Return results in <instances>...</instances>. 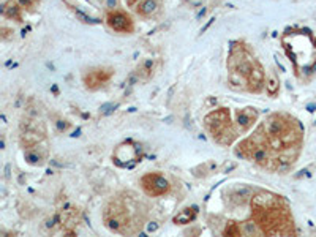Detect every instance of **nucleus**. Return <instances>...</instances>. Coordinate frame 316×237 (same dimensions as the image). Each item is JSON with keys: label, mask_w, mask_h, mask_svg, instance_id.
I'll use <instances>...</instances> for the list:
<instances>
[{"label": "nucleus", "mask_w": 316, "mask_h": 237, "mask_svg": "<svg viewBox=\"0 0 316 237\" xmlns=\"http://www.w3.org/2000/svg\"><path fill=\"white\" fill-rule=\"evenodd\" d=\"M154 63H155V62L152 60V59L144 60V62L138 67V70H136V76L141 78V79H149V78L152 76V73H154Z\"/></svg>", "instance_id": "16"}, {"label": "nucleus", "mask_w": 316, "mask_h": 237, "mask_svg": "<svg viewBox=\"0 0 316 237\" xmlns=\"http://www.w3.org/2000/svg\"><path fill=\"white\" fill-rule=\"evenodd\" d=\"M117 4H119V0H106V7L110 10H116Z\"/></svg>", "instance_id": "21"}, {"label": "nucleus", "mask_w": 316, "mask_h": 237, "mask_svg": "<svg viewBox=\"0 0 316 237\" xmlns=\"http://www.w3.org/2000/svg\"><path fill=\"white\" fill-rule=\"evenodd\" d=\"M104 224L113 232H132L130 224H133V215L122 199L111 201L104 209Z\"/></svg>", "instance_id": "4"}, {"label": "nucleus", "mask_w": 316, "mask_h": 237, "mask_svg": "<svg viewBox=\"0 0 316 237\" xmlns=\"http://www.w3.org/2000/svg\"><path fill=\"white\" fill-rule=\"evenodd\" d=\"M196 215H198V207H194V206L185 207L176 215V217H174V223L176 224H188L196 218Z\"/></svg>", "instance_id": "13"}, {"label": "nucleus", "mask_w": 316, "mask_h": 237, "mask_svg": "<svg viewBox=\"0 0 316 237\" xmlns=\"http://www.w3.org/2000/svg\"><path fill=\"white\" fill-rule=\"evenodd\" d=\"M106 24L117 34H132L135 30V21L132 16L121 10H111L106 16Z\"/></svg>", "instance_id": "6"}, {"label": "nucleus", "mask_w": 316, "mask_h": 237, "mask_svg": "<svg viewBox=\"0 0 316 237\" xmlns=\"http://www.w3.org/2000/svg\"><path fill=\"white\" fill-rule=\"evenodd\" d=\"M21 10H23V7L18 4V0L16 2L15 0H8L2 8V13H4V16H7L10 19H15V21H19L21 23Z\"/></svg>", "instance_id": "14"}, {"label": "nucleus", "mask_w": 316, "mask_h": 237, "mask_svg": "<svg viewBox=\"0 0 316 237\" xmlns=\"http://www.w3.org/2000/svg\"><path fill=\"white\" fill-rule=\"evenodd\" d=\"M18 4L23 7V8H27V10H34V7L38 4V0H18Z\"/></svg>", "instance_id": "20"}, {"label": "nucleus", "mask_w": 316, "mask_h": 237, "mask_svg": "<svg viewBox=\"0 0 316 237\" xmlns=\"http://www.w3.org/2000/svg\"><path fill=\"white\" fill-rule=\"evenodd\" d=\"M113 74L114 71L111 68H93L84 74V84L87 89L95 90L110 81L113 78Z\"/></svg>", "instance_id": "8"}, {"label": "nucleus", "mask_w": 316, "mask_h": 237, "mask_svg": "<svg viewBox=\"0 0 316 237\" xmlns=\"http://www.w3.org/2000/svg\"><path fill=\"white\" fill-rule=\"evenodd\" d=\"M281 45L297 76H310L316 70V38L311 32L303 29L286 30L281 37Z\"/></svg>", "instance_id": "1"}, {"label": "nucleus", "mask_w": 316, "mask_h": 237, "mask_svg": "<svg viewBox=\"0 0 316 237\" xmlns=\"http://www.w3.org/2000/svg\"><path fill=\"white\" fill-rule=\"evenodd\" d=\"M242 228V234L244 235H259L263 234V229L259 228V224L256 221H245L241 224Z\"/></svg>", "instance_id": "18"}, {"label": "nucleus", "mask_w": 316, "mask_h": 237, "mask_svg": "<svg viewBox=\"0 0 316 237\" xmlns=\"http://www.w3.org/2000/svg\"><path fill=\"white\" fill-rule=\"evenodd\" d=\"M158 8H160L158 0H141V2L138 4V7H136V12H138L139 16L150 18L158 12Z\"/></svg>", "instance_id": "12"}, {"label": "nucleus", "mask_w": 316, "mask_h": 237, "mask_svg": "<svg viewBox=\"0 0 316 237\" xmlns=\"http://www.w3.org/2000/svg\"><path fill=\"white\" fill-rule=\"evenodd\" d=\"M63 122H65V121H59V122H57V127H59V130H63V132H65V130L68 128V124H63Z\"/></svg>", "instance_id": "23"}, {"label": "nucleus", "mask_w": 316, "mask_h": 237, "mask_svg": "<svg viewBox=\"0 0 316 237\" xmlns=\"http://www.w3.org/2000/svg\"><path fill=\"white\" fill-rule=\"evenodd\" d=\"M157 228H158V226H157L155 223H152V224H149V228H147V229L152 232V231H157Z\"/></svg>", "instance_id": "24"}, {"label": "nucleus", "mask_w": 316, "mask_h": 237, "mask_svg": "<svg viewBox=\"0 0 316 237\" xmlns=\"http://www.w3.org/2000/svg\"><path fill=\"white\" fill-rule=\"evenodd\" d=\"M204 124L214 141L220 146H231L237 138V132L231 124L230 109H226V107H220V109L209 112L204 117Z\"/></svg>", "instance_id": "3"}, {"label": "nucleus", "mask_w": 316, "mask_h": 237, "mask_svg": "<svg viewBox=\"0 0 316 237\" xmlns=\"http://www.w3.org/2000/svg\"><path fill=\"white\" fill-rule=\"evenodd\" d=\"M41 141H45V130H38V128H26L23 135H21V146L24 149L35 147Z\"/></svg>", "instance_id": "11"}, {"label": "nucleus", "mask_w": 316, "mask_h": 237, "mask_svg": "<svg viewBox=\"0 0 316 237\" xmlns=\"http://www.w3.org/2000/svg\"><path fill=\"white\" fill-rule=\"evenodd\" d=\"M255 221L263 229V234L269 235H286L294 234V223L291 212L285 201H280L277 206L269 207L264 210H253Z\"/></svg>", "instance_id": "2"}, {"label": "nucleus", "mask_w": 316, "mask_h": 237, "mask_svg": "<svg viewBox=\"0 0 316 237\" xmlns=\"http://www.w3.org/2000/svg\"><path fill=\"white\" fill-rule=\"evenodd\" d=\"M264 85H266V71L263 65L256 60L252 71L247 76V90L252 93H259L264 89Z\"/></svg>", "instance_id": "9"}, {"label": "nucleus", "mask_w": 316, "mask_h": 237, "mask_svg": "<svg viewBox=\"0 0 316 237\" xmlns=\"http://www.w3.org/2000/svg\"><path fill=\"white\" fill-rule=\"evenodd\" d=\"M24 158L29 165H34V166H38L43 163V160H45V152H40L38 149L35 147H30L26 150V154H24Z\"/></svg>", "instance_id": "15"}, {"label": "nucleus", "mask_w": 316, "mask_h": 237, "mask_svg": "<svg viewBox=\"0 0 316 237\" xmlns=\"http://www.w3.org/2000/svg\"><path fill=\"white\" fill-rule=\"evenodd\" d=\"M139 157H141L139 147L136 144H133L132 141L117 146V149L113 154V158L119 166H128L130 163H136Z\"/></svg>", "instance_id": "7"}, {"label": "nucleus", "mask_w": 316, "mask_h": 237, "mask_svg": "<svg viewBox=\"0 0 316 237\" xmlns=\"http://www.w3.org/2000/svg\"><path fill=\"white\" fill-rule=\"evenodd\" d=\"M138 4H139V0H127V5H128L130 8H136Z\"/></svg>", "instance_id": "22"}, {"label": "nucleus", "mask_w": 316, "mask_h": 237, "mask_svg": "<svg viewBox=\"0 0 316 237\" xmlns=\"http://www.w3.org/2000/svg\"><path fill=\"white\" fill-rule=\"evenodd\" d=\"M225 235H244L242 234V228H241V224H237L234 221H230L226 224V228L223 231Z\"/></svg>", "instance_id": "19"}, {"label": "nucleus", "mask_w": 316, "mask_h": 237, "mask_svg": "<svg viewBox=\"0 0 316 237\" xmlns=\"http://www.w3.org/2000/svg\"><path fill=\"white\" fill-rule=\"evenodd\" d=\"M256 121H258V111L255 107H244V109L236 112V122L241 133L248 132L256 124Z\"/></svg>", "instance_id": "10"}, {"label": "nucleus", "mask_w": 316, "mask_h": 237, "mask_svg": "<svg viewBox=\"0 0 316 237\" xmlns=\"http://www.w3.org/2000/svg\"><path fill=\"white\" fill-rule=\"evenodd\" d=\"M266 92L270 98H275L280 92V81L275 74H270V76L266 79Z\"/></svg>", "instance_id": "17"}, {"label": "nucleus", "mask_w": 316, "mask_h": 237, "mask_svg": "<svg viewBox=\"0 0 316 237\" xmlns=\"http://www.w3.org/2000/svg\"><path fill=\"white\" fill-rule=\"evenodd\" d=\"M141 187H143V190L149 196H154V198L166 195L171 190L169 180L165 176L158 174V172H149V174L143 176V179H141Z\"/></svg>", "instance_id": "5"}]
</instances>
